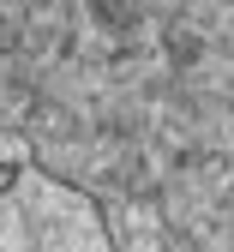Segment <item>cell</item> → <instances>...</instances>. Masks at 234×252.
Masks as SVG:
<instances>
[{
	"label": "cell",
	"instance_id": "1",
	"mask_svg": "<svg viewBox=\"0 0 234 252\" xmlns=\"http://www.w3.org/2000/svg\"><path fill=\"white\" fill-rule=\"evenodd\" d=\"M0 252H30L24 186H6V228H0ZM42 252H90V240H66V234H54V246H42Z\"/></svg>",
	"mask_w": 234,
	"mask_h": 252
}]
</instances>
